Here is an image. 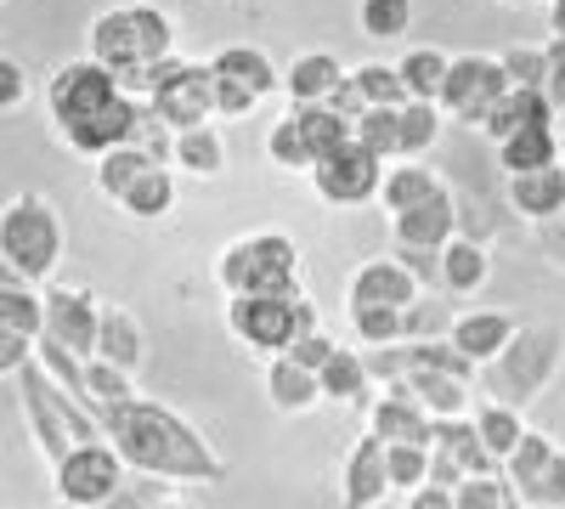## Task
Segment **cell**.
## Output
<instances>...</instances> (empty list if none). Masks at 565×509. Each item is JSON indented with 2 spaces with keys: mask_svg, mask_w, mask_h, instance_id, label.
Listing matches in <instances>:
<instances>
[{
  "mask_svg": "<svg viewBox=\"0 0 565 509\" xmlns=\"http://www.w3.org/2000/svg\"><path fill=\"white\" fill-rule=\"evenodd\" d=\"M498 57H503L509 85L543 91V79H548V52H543V45H509V52H498Z\"/></svg>",
  "mask_w": 565,
  "mask_h": 509,
  "instance_id": "48",
  "label": "cell"
},
{
  "mask_svg": "<svg viewBox=\"0 0 565 509\" xmlns=\"http://www.w3.org/2000/svg\"><path fill=\"white\" fill-rule=\"evenodd\" d=\"M136 509H186L181 498H153V503H136Z\"/></svg>",
  "mask_w": 565,
  "mask_h": 509,
  "instance_id": "57",
  "label": "cell"
},
{
  "mask_svg": "<svg viewBox=\"0 0 565 509\" xmlns=\"http://www.w3.org/2000/svg\"><path fill=\"white\" fill-rule=\"evenodd\" d=\"M345 74L351 68L334 52H300L289 68H282V97H289V103H328Z\"/></svg>",
  "mask_w": 565,
  "mask_h": 509,
  "instance_id": "26",
  "label": "cell"
},
{
  "mask_svg": "<svg viewBox=\"0 0 565 509\" xmlns=\"http://www.w3.org/2000/svg\"><path fill=\"white\" fill-rule=\"evenodd\" d=\"M226 329H232L238 346H249L260 357H277L300 335L322 329V322H317V300L300 289V295H232L226 300Z\"/></svg>",
  "mask_w": 565,
  "mask_h": 509,
  "instance_id": "8",
  "label": "cell"
},
{
  "mask_svg": "<svg viewBox=\"0 0 565 509\" xmlns=\"http://www.w3.org/2000/svg\"><path fill=\"white\" fill-rule=\"evenodd\" d=\"M97 165V188H103V199H119L130 181L141 176V170H153L159 159L148 153V148H136V142H119V148H108L103 159H90Z\"/></svg>",
  "mask_w": 565,
  "mask_h": 509,
  "instance_id": "38",
  "label": "cell"
},
{
  "mask_svg": "<svg viewBox=\"0 0 565 509\" xmlns=\"http://www.w3.org/2000/svg\"><path fill=\"white\" fill-rule=\"evenodd\" d=\"M0 329H18V335L40 340V329H45V295H40V284H23V277L0 284Z\"/></svg>",
  "mask_w": 565,
  "mask_h": 509,
  "instance_id": "37",
  "label": "cell"
},
{
  "mask_svg": "<svg viewBox=\"0 0 565 509\" xmlns=\"http://www.w3.org/2000/svg\"><path fill=\"white\" fill-rule=\"evenodd\" d=\"M351 136H356L367 153H380L385 165L402 159V114H396V108H367V114L351 125Z\"/></svg>",
  "mask_w": 565,
  "mask_h": 509,
  "instance_id": "41",
  "label": "cell"
},
{
  "mask_svg": "<svg viewBox=\"0 0 565 509\" xmlns=\"http://www.w3.org/2000/svg\"><path fill=\"white\" fill-rule=\"evenodd\" d=\"M328 108H334V114H345V119L356 125V119L367 114V97H362V85H356V79L345 74V79L334 85V97H328Z\"/></svg>",
  "mask_w": 565,
  "mask_h": 509,
  "instance_id": "54",
  "label": "cell"
},
{
  "mask_svg": "<svg viewBox=\"0 0 565 509\" xmlns=\"http://www.w3.org/2000/svg\"><path fill=\"white\" fill-rule=\"evenodd\" d=\"M509 91V74H503V57H487V52H458L452 68H447V85H441V97L436 108L469 130H481L487 114L498 108V97Z\"/></svg>",
  "mask_w": 565,
  "mask_h": 509,
  "instance_id": "11",
  "label": "cell"
},
{
  "mask_svg": "<svg viewBox=\"0 0 565 509\" xmlns=\"http://www.w3.org/2000/svg\"><path fill=\"white\" fill-rule=\"evenodd\" d=\"M210 74H215V68H210ZM255 108H260V97H255L249 85L221 79V74H215V119H249Z\"/></svg>",
  "mask_w": 565,
  "mask_h": 509,
  "instance_id": "50",
  "label": "cell"
},
{
  "mask_svg": "<svg viewBox=\"0 0 565 509\" xmlns=\"http://www.w3.org/2000/svg\"><path fill=\"white\" fill-rule=\"evenodd\" d=\"M215 289L232 295H300V244L277 226L232 238L215 255Z\"/></svg>",
  "mask_w": 565,
  "mask_h": 509,
  "instance_id": "5",
  "label": "cell"
},
{
  "mask_svg": "<svg viewBox=\"0 0 565 509\" xmlns=\"http://www.w3.org/2000/svg\"><path fill=\"white\" fill-rule=\"evenodd\" d=\"M385 470H391V492H418L430 481V447H413V442L385 447Z\"/></svg>",
  "mask_w": 565,
  "mask_h": 509,
  "instance_id": "44",
  "label": "cell"
},
{
  "mask_svg": "<svg viewBox=\"0 0 565 509\" xmlns=\"http://www.w3.org/2000/svg\"><path fill=\"white\" fill-rule=\"evenodd\" d=\"M311 188L322 204H334V210H356V204H380V181H385V159L380 153H367L356 136L351 142H340L334 153H322L311 170Z\"/></svg>",
  "mask_w": 565,
  "mask_h": 509,
  "instance_id": "12",
  "label": "cell"
},
{
  "mask_svg": "<svg viewBox=\"0 0 565 509\" xmlns=\"http://www.w3.org/2000/svg\"><path fill=\"white\" fill-rule=\"evenodd\" d=\"M559 362H565V329H554V322H521V329L509 335V346L481 368V391L492 402H509V407H532L554 374H559Z\"/></svg>",
  "mask_w": 565,
  "mask_h": 509,
  "instance_id": "4",
  "label": "cell"
},
{
  "mask_svg": "<svg viewBox=\"0 0 565 509\" xmlns=\"http://www.w3.org/2000/svg\"><path fill=\"white\" fill-rule=\"evenodd\" d=\"M447 329H452V317H447V306L430 300V295H418V300L402 311V340H436V335H447Z\"/></svg>",
  "mask_w": 565,
  "mask_h": 509,
  "instance_id": "49",
  "label": "cell"
},
{
  "mask_svg": "<svg viewBox=\"0 0 565 509\" xmlns=\"http://www.w3.org/2000/svg\"><path fill=\"white\" fill-rule=\"evenodd\" d=\"M503 7H532V0H503Z\"/></svg>",
  "mask_w": 565,
  "mask_h": 509,
  "instance_id": "58",
  "label": "cell"
},
{
  "mask_svg": "<svg viewBox=\"0 0 565 509\" xmlns=\"http://www.w3.org/2000/svg\"><path fill=\"white\" fill-rule=\"evenodd\" d=\"M119 396H136V380L125 374V368L90 357V362H85V407L97 413L103 402H119Z\"/></svg>",
  "mask_w": 565,
  "mask_h": 509,
  "instance_id": "46",
  "label": "cell"
},
{
  "mask_svg": "<svg viewBox=\"0 0 565 509\" xmlns=\"http://www.w3.org/2000/svg\"><path fill=\"white\" fill-rule=\"evenodd\" d=\"M170 165H175L181 176H193V181H215V176L226 170V136L215 130V119H210V125H193V130H175Z\"/></svg>",
  "mask_w": 565,
  "mask_h": 509,
  "instance_id": "28",
  "label": "cell"
},
{
  "mask_svg": "<svg viewBox=\"0 0 565 509\" xmlns=\"http://www.w3.org/2000/svg\"><path fill=\"white\" fill-rule=\"evenodd\" d=\"M334 346H340L334 335H322V329H311V335H300V340L289 346V357H295L300 368H311V374H317V368L328 362V351H334Z\"/></svg>",
  "mask_w": 565,
  "mask_h": 509,
  "instance_id": "52",
  "label": "cell"
},
{
  "mask_svg": "<svg viewBox=\"0 0 565 509\" xmlns=\"http://www.w3.org/2000/svg\"><path fill=\"white\" fill-rule=\"evenodd\" d=\"M509 210L521 221H559L565 215V165H543V170H521L509 176Z\"/></svg>",
  "mask_w": 565,
  "mask_h": 509,
  "instance_id": "22",
  "label": "cell"
},
{
  "mask_svg": "<svg viewBox=\"0 0 565 509\" xmlns=\"http://www.w3.org/2000/svg\"><path fill=\"white\" fill-rule=\"evenodd\" d=\"M396 68H402L407 97L436 103V97H441V85H447V68H452V52H441V45H413V52L396 57Z\"/></svg>",
  "mask_w": 565,
  "mask_h": 509,
  "instance_id": "34",
  "label": "cell"
},
{
  "mask_svg": "<svg viewBox=\"0 0 565 509\" xmlns=\"http://www.w3.org/2000/svg\"><path fill=\"white\" fill-rule=\"evenodd\" d=\"M514 329H521V322H514L509 311H498V306H476V311H458V317H452L447 340H452L469 362H476V374H481V368L509 346V335H514Z\"/></svg>",
  "mask_w": 565,
  "mask_h": 509,
  "instance_id": "21",
  "label": "cell"
},
{
  "mask_svg": "<svg viewBox=\"0 0 565 509\" xmlns=\"http://www.w3.org/2000/svg\"><path fill=\"white\" fill-rule=\"evenodd\" d=\"M559 165H565V153H559Z\"/></svg>",
  "mask_w": 565,
  "mask_h": 509,
  "instance_id": "60",
  "label": "cell"
},
{
  "mask_svg": "<svg viewBox=\"0 0 565 509\" xmlns=\"http://www.w3.org/2000/svg\"><path fill=\"white\" fill-rule=\"evenodd\" d=\"M452 509H526V503L509 487L503 470H492V476H463L452 487Z\"/></svg>",
  "mask_w": 565,
  "mask_h": 509,
  "instance_id": "40",
  "label": "cell"
},
{
  "mask_svg": "<svg viewBox=\"0 0 565 509\" xmlns=\"http://www.w3.org/2000/svg\"><path fill=\"white\" fill-rule=\"evenodd\" d=\"M385 492H391L385 442L373 431H362L340 465V509H373V503H385Z\"/></svg>",
  "mask_w": 565,
  "mask_h": 509,
  "instance_id": "18",
  "label": "cell"
},
{
  "mask_svg": "<svg viewBox=\"0 0 565 509\" xmlns=\"http://www.w3.org/2000/svg\"><path fill=\"white\" fill-rule=\"evenodd\" d=\"M396 114H402V159H424V153L436 148L447 114H441L436 103H418V97H407Z\"/></svg>",
  "mask_w": 565,
  "mask_h": 509,
  "instance_id": "39",
  "label": "cell"
},
{
  "mask_svg": "<svg viewBox=\"0 0 565 509\" xmlns=\"http://www.w3.org/2000/svg\"><path fill=\"white\" fill-rule=\"evenodd\" d=\"M317 385H322V402H340V407H351V402H362V396H367L373 374H367L362 351L334 346V351H328V362L317 368Z\"/></svg>",
  "mask_w": 565,
  "mask_h": 509,
  "instance_id": "32",
  "label": "cell"
},
{
  "mask_svg": "<svg viewBox=\"0 0 565 509\" xmlns=\"http://www.w3.org/2000/svg\"><path fill=\"white\" fill-rule=\"evenodd\" d=\"M63 261V221L45 193H18L0 210V266H12L23 284H52V272Z\"/></svg>",
  "mask_w": 565,
  "mask_h": 509,
  "instance_id": "7",
  "label": "cell"
},
{
  "mask_svg": "<svg viewBox=\"0 0 565 509\" xmlns=\"http://www.w3.org/2000/svg\"><path fill=\"white\" fill-rule=\"evenodd\" d=\"M85 52L97 57L108 74H119V85H148V74L175 57V23L153 0H130V7H108L85 34Z\"/></svg>",
  "mask_w": 565,
  "mask_h": 509,
  "instance_id": "3",
  "label": "cell"
},
{
  "mask_svg": "<svg viewBox=\"0 0 565 509\" xmlns=\"http://www.w3.org/2000/svg\"><path fill=\"white\" fill-rule=\"evenodd\" d=\"M424 295V277L402 261V255H373L351 272V284H345V306H396L407 311L413 300Z\"/></svg>",
  "mask_w": 565,
  "mask_h": 509,
  "instance_id": "17",
  "label": "cell"
},
{
  "mask_svg": "<svg viewBox=\"0 0 565 509\" xmlns=\"http://www.w3.org/2000/svg\"><path fill=\"white\" fill-rule=\"evenodd\" d=\"M210 68L221 74V79H238V85H249L255 91V97L266 103V97H277V91H282V68L260 52V45H221V52L210 57Z\"/></svg>",
  "mask_w": 565,
  "mask_h": 509,
  "instance_id": "27",
  "label": "cell"
},
{
  "mask_svg": "<svg viewBox=\"0 0 565 509\" xmlns=\"http://www.w3.org/2000/svg\"><path fill=\"white\" fill-rule=\"evenodd\" d=\"M18 402H23V420H29V436L40 447L45 465H57V458L74 447V442H90V436H103L97 425V413H90L85 402H74L52 374L40 368V357H29L18 368Z\"/></svg>",
  "mask_w": 565,
  "mask_h": 509,
  "instance_id": "6",
  "label": "cell"
},
{
  "mask_svg": "<svg viewBox=\"0 0 565 509\" xmlns=\"http://www.w3.org/2000/svg\"><path fill=\"white\" fill-rule=\"evenodd\" d=\"M226 7H244V0H226Z\"/></svg>",
  "mask_w": 565,
  "mask_h": 509,
  "instance_id": "59",
  "label": "cell"
},
{
  "mask_svg": "<svg viewBox=\"0 0 565 509\" xmlns=\"http://www.w3.org/2000/svg\"><path fill=\"white\" fill-rule=\"evenodd\" d=\"M492 470H503V465L487 453V442H481V431H476L469 413H458V420H436V442H430V481L436 487L452 492L463 476H492Z\"/></svg>",
  "mask_w": 565,
  "mask_h": 509,
  "instance_id": "14",
  "label": "cell"
},
{
  "mask_svg": "<svg viewBox=\"0 0 565 509\" xmlns=\"http://www.w3.org/2000/svg\"><path fill=\"white\" fill-rule=\"evenodd\" d=\"M391 385H402L430 420H458V413H469V380L447 374V368H418V374H402Z\"/></svg>",
  "mask_w": 565,
  "mask_h": 509,
  "instance_id": "25",
  "label": "cell"
},
{
  "mask_svg": "<svg viewBox=\"0 0 565 509\" xmlns=\"http://www.w3.org/2000/svg\"><path fill=\"white\" fill-rule=\"evenodd\" d=\"M487 277H492V250H487V238L458 233V238H447V244L436 250V284H441V295L469 300V295L487 289Z\"/></svg>",
  "mask_w": 565,
  "mask_h": 509,
  "instance_id": "19",
  "label": "cell"
},
{
  "mask_svg": "<svg viewBox=\"0 0 565 509\" xmlns=\"http://www.w3.org/2000/svg\"><path fill=\"white\" fill-rule=\"evenodd\" d=\"M351 79L362 85L367 108H402L407 103V85H402L396 63H362V68H351Z\"/></svg>",
  "mask_w": 565,
  "mask_h": 509,
  "instance_id": "43",
  "label": "cell"
},
{
  "mask_svg": "<svg viewBox=\"0 0 565 509\" xmlns=\"http://www.w3.org/2000/svg\"><path fill=\"white\" fill-rule=\"evenodd\" d=\"M29 103V74L18 57H0V114H18Z\"/></svg>",
  "mask_w": 565,
  "mask_h": 509,
  "instance_id": "51",
  "label": "cell"
},
{
  "mask_svg": "<svg viewBox=\"0 0 565 509\" xmlns=\"http://www.w3.org/2000/svg\"><path fill=\"white\" fill-rule=\"evenodd\" d=\"M130 221H164L170 210H175V176H170V165H153V170H141L130 188L114 199Z\"/></svg>",
  "mask_w": 565,
  "mask_h": 509,
  "instance_id": "33",
  "label": "cell"
},
{
  "mask_svg": "<svg viewBox=\"0 0 565 509\" xmlns=\"http://www.w3.org/2000/svg\"><path fill=\"white\" fill-rule=\"evenodd\" d=\"M407 509H452V492L436 487V481H424L418 492H407Z\"/></svg>",
  "mask_w": 565,
  "mask_h": 509,
  "instance_id": "55",
  "label": "cell"
},
{
  "mask_svg": "<svg viewBox=\"0 0 565 509\" xmlns=\"http://www.w3.org/2000/svg\"><path fill=\"white\" fill-rule=\"evenodd\" d=\"M543 52H548V79H543V91H548V103L565 114V40L554 34V40L543 45Z\"/></svg>",
  "mask_w": 565,
  "mask_h": 509,
  "instance_id": "53",
  "label": "cell"
},
{
  "mask_svg": "<svg viewBox=\"0 0 565 509\" xmlns=\"http://www.w3.org/2000/svg\"><path fill=\"white\" fill-rule=\"evenodd\" d=\"M537 119H559V108L548 103V91H526V85H509L503 97H498V108L487 114V136L492 142H503L509 130H521V125H537Z\"/></svg>",
  "mask_w": 565,
  "mask_h": 509,
  "instance_id": "31",
  "label": "cell"
},
{
  "mask_svg": "<svg viewBox=\"0 0 565 509\" xmlns=\"http://www.w3.org/2000/svg\"><path fill=\"white\" fill-rule=\"evenodd\" d=\"M356 23L367 40H402L413 29V0H362Z\"/></svg>",
  "mask_w": 565,
  "mask_h": 509,
  "instance_id": "42",
  "label": "cell"
},
{
  "mask_svg": "<svg viewBox=\"0 0 565 509\" xmlns=\"http://www.w3.org/2000/svg\"><path fill=\"white\" fill-rule=\"evenodd\" d=\"M565 142H559V119H537V125H521L498 142V165L503 176H521V170H543V165H559Z\"/></svg>",
  "mask_w": 565,
  "mask_h": 509,
  "instance_id": "24",
  "label": "cell"
},
{
  "mask_svg": "<svg viewBox=\"0 0 565 509\" xmlns=\"http://www.w3.org/2000/svg\"><path fill=\"white\" fill-rule=\"evenodd\" d=\"M266 159H271L277 170H311V148H306L295 114H282V119L266 130Z\"/></svg>",
  "mask_w": 565,
  "mask_h": 509,
  "instance_id": "45",
  "label": "cell"
},
{
  "mask_svg": "<svg viewBox=\"0 0 565 509\" xmlns=\"http://www.w3.org/2000/svg\"><path fill=\"white\" fill-rule=\"evenodd\" d=\"M148 108L170 125V130H193L215 119V74L210 63H186V57H164L148 74Z\"/></svg>",
  "mask_w": 565,
  "mask_h": 509,
  "instance_id": "10",
  "label": "cell"
},
{
  "mask_svg": "<svg viewBox=\"0 0 565 509\" xmlns=\"http://www.w3.org/2000/svg\"><path fill=\"white\" fill-rule=\"evenodd\" d=\"M548 23H554V34L565 40V0H548Z\"/></svg>",
  "mask_w": 565,
  "mask_h": 509,
  "instance_id": "56",
  "label": "cell"
},
{
  "mask_svg": "<svg viewBox=\"0 0 565 509\" xmlns=\"http://www.w3.org/2000/svg\"><path fill=\"white\" fill-rule=\"evenodd\" d=\"M103 436L119 447V458L141 476L181 481V487H221L226 481V458L204 442L193 420H181L175 407L153 396H119L97 407Z\"/></svg>",
  "mask_w": 565,
  "mask_h": 509,
  "instance_id": "1",
  "label": "cell"
},
{
  "mask_svg": "<svg viewBox=\"0 0 565 509\" xmlns=\"http://www.w3.org/2000/svg\"><path fill=\"white\" fill-rule=\"evenodd\" d=\"M367 431L380 436L385 447H396V442H413V447H430L436 442V420L424 413L402 385H385V396L367 407Z\"/></svg>",
  "mask_w": 565,
  "mask_h": 509,
  "instance_id": "20",
  "label": "cell"
},
{
  "mask_svg": "<svg viewBox=\"0 0 565 509\" xmlns=\"http://www.w3.org/2000/svg\"><path fill=\"white\" fill-rule=\"evenodd\" d=\"M503 476L526 509H565V453L543 431H526L514 442V453L503 458Z\"/></svg>",
  "mask_w": 565,
  "mask_h": 509,
  "instance_id": "13",
  "label": "cell"
},
{
  "mask_svg": "<svg viewBox=\"0 0 565 509\" xmlns=\"http://www.w3.org/2000/svg\"><path fill=\"white\" fill-rule=\"evenodd\" d=\"M458 233H463V204H458L452 188H436L430 199H418L413 210L391 215V238H396L402 255H436Z\"/></svg>",
  "mask_w": 565,
  "mask_h": 509,
  "instance_id": "15",
  "label": "cell"
},
{
  "mask_svg": "<svg viewBox=\"0 0 565 509\" xmlns=\"http://www.w3.org/2000/svg\"><path fill=\"white\" fill-rule=\"evenodd\" d=\"M125 476H130V465L119 458V447L108 436H90V442H74L52 465V492L68 509H108L114 492L125 487Z\"/></svg>",
  "mask_w": 565,
  "mask_h": 509,
  "instance_id": "9",
  "label": "cell"
},
{
  "mask_svg": "<svg viewBox=\"0 0 565 509\" xmlns=\"http://www.w3.org/2000/svg\"><path fill=\"white\" fill-rule=\"evenodd\" d=\"M351 335L362 346H391V340H402V311L396 306H351Z\"/></svg>",
  "mask_w": 565,
  "mask_h": 509,
  "instance_id": "47",
  "label": "cell"
},
{
  "mask_svg": "<svg viewBox=\"0 0 565 509\" xmlns=\"http://www.w3.org/2000/svg\"><path fill=\"white\" fill-rule=\"evenodd\" d=\"M97 322H103V300L90 295V289H45V340H57L68 346L74 357H97Z\"/></svg>",
  "mask_w": 565,
  "mask_h": 509,
  "instance_id": "16",
  "label": "cell"
},
{
  "mask_svg": "<svg viewBox=\"0 0 565 509\" xmlns=\"http://www.w3.org/2000/svg\"><path fill=\"white\" fill-rule=\"evenodd\" d=\"M469 420H476V431H481V442H487V453L498 458V465H503V458L514 453V442H521L526 436V420H521V407H509V402H481L476 413H469Z\"/></svg>",
  "mask_w": 565,
  "mask_h": 509,
  "instance_id": "36",
  "label": "cell"
},
{
  "mask_svg": "<svg viewBox=\"0 0 565 509\" xmlns=\"http://www.w3.org/2000/svg\"><path fill=\"white\" fill-rule=\"evenodd\" d=\"M266 402L282 420H300V413H311L322 402V385L311 368H300L289 351H277V357H266Z\"/></svg>",
  "mask_w": 565,
  "mask_h": 509,
  "instance_id": "23",
  "label": "cell"
},
{
  "mask_svg": "<svg viewBox=\"0 0 565 509\" xmlns=\"http://www.w3.org/2000/svg\"><path fill=\"white\" fill-rule=\"evenodd\" d=\"M45 114H52V130L79 159H103L108 148L136 136L148 97L125 91L119 74H108L97 57H85V63H63L45 79Z\"/></svg>",
  "mask_w": 565,
  "mask_h": 509,
  "instance_id": "2",
  "label": "cell"
},
{
  "mask_svg": "<svg viewBox=\"0 0 565 509\" xmlns=\"http://www.w3.org/2000/svg\"><path fill=\"white\" fill-rule=\"evenodd\" d=\"M97 357L136 374L141 357H148V340H141V322L125 311V306H103V322H97Z\"/></svg>",
  "mask_w": 565,
  "mask_h": 509,
  "instance_id": "30",
  "label": "cell"
},
{
  "mask_svg": "<svg viewBox=\"0 0 565 509\" xmlns=\"http://www.w3.org/2000/svg\"><path fill=\"white\" fill-rule=\"evenodd\" d=\"M436 188H447V181L424 165V159H391V165H385V181H380V204H385V215H402V210H413L418 199H430Z\"/></svg>",
  "mask_w": 565,
  "mask_h": 509,
  "instance_id": "29",
  "label": "cell"
},
{
  "mask_svg": "<svg viewBox=\"0 0 565 509\" xmlns=\"http://www.w3.org/2000/svg\"><path fill=\"white\" fill-rule=\"evenodd\" d=\"M289 114H295V125H300V136H306V148H311V165H317L322 153H334L340 142H351V119L334 114L328 103H295Z\"/></svg>",
  "mask_w": 565,
  "mask_h": 509,
  "instance_id": "35",
  "label": "cell"
}]
</instances>
